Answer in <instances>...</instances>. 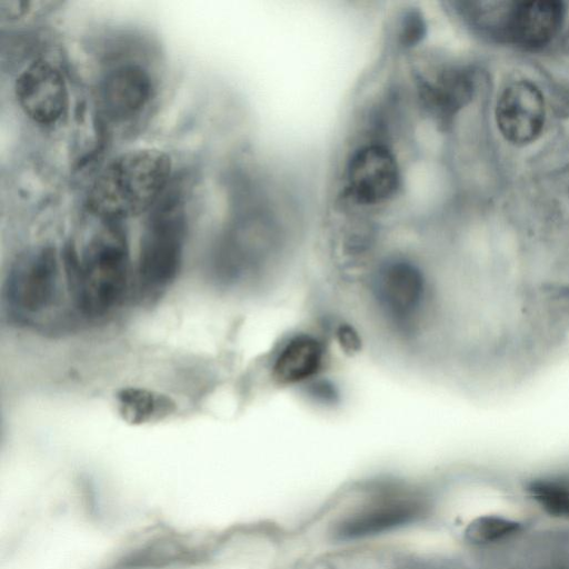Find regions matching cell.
Returning a JSON list of instances; mask_svg holds the SVG:
<instances>
[{"label": "cell", "instance_id": "cell-1", "mask_svg": "<svg viewBox=\"0 0 569 569\" xmlns=\"http://www.w3.org/2000/svg\"><path fill=\"white\" fill-rule=\"evenodd\" d=\"M67 287L79 311L101 317L121 303L130 283V253L120 222L102 221L101 227L78 251L63 256Z\"/></svg>", "mask_w": 569, "mask_h": 569}, {"label": "cell", "instance_id": "cell-10", "mask_svg": "<svg viewBox=\"0 0 569 569\" xmlns=\"http://www.w3.org/2000/svg\"><path fill=\"white\" fill-rule=\"evenodd\" d=\"M153 93L149 71L137 62L126 61L111 67L99 80L98 107L108 120L122 122L137 117Z\"/></svg>", "mask_w": 569, "mask_h": 569}, {"label": "cell", "instance_id": "cell-4", "mask_svg": "<svg viewBox=\"0 0 569 569\" xmlns=\"http://www.w3.org/2000/svg\"><path fill=\"white\" fill-rule=\"evenodd\" d=\"M186 231L182 201L168 188L151 209L140 239L137 277L143 295L159 296L174 281L182 262Z\"/></svg>", "mask_w": 569, "mask_h": 569}, {"label": "cell", "instance_id": "cell-5", "mask_svg": "<svg viewBox=\"0 0 569 569\" xmlns=\"http://www.w3.org/2000/svg\"><path fill=\"white\" fill-rule=\"evenodd\" d=\"M60 266L54 248L24 250L12 262L3 286V300L20 320L50 310L59 298Z\"/></svg>", "mask_w": 569, "mask_h": 569}, {"label": "cell", "instance_id": "cell-17", "mask_svg": "<svg viewBox=\"0 0 569 569\" xmlns=\"http://www.w3.org/2000/svg\"><path fill=\"white\" fill-rule=\"evenodd\" d=\"M61 4L60 1H21V0H1L0 18L4 22L20 21L22 19L38 18L46 16Z\"/></svg>", "mask_w": 569, "mask_h": 569}, {"label": "cell", "instance_id": "cell-16", "mask_svg": "<svg viewBox=\"0 0 569 569\" xmlns=\"http://www.w3.org/2000/svg\"><path fill=\"white\" fill-rule=\"evenodd\" d=\"M521 525L517 521L498 517L482 516L475 519L466 529V537L473 543H489L518 532Z\"/></svg>", "mask_w": 569, "mask_h": 569}, {"label": "cell", "instance_id": "cell-13", "mask_svg": "<svg viewBox=\"0 0 569 569\" xmlns=\"http://www.w3.org/2000/svg\"><path fill=\"white\" fill-rule=\"evenodd\" d=\"M116 401L122 420L132 426L159 422L177 410L170 397L144 388H123L118 391Z\"/></svg>", "mask_w": 569, "mask_h": 569}, {"label": "cell", "instance_id": "cell-12", "mask_svg": "<svg viewBox=\"0 0 569 569\" xmlns=\"http://www.w3.org/2000/svg\"><path fill=\"white\" fill-rule=\"evenodd\" d=\"M423 503L413 497L379 500L345 519L338 529L341 538H358L403 526L420 517Z\"/></svg>", "mask_w": 569, "mask_h": 569}, {"label": "cell", "instance_id": "cell-9", "mask_svg": "<svg viewBox=\"0 0 569 569\" xmlns=\"http://www.w3.org/2000/svg\"><path fill=\"white\" fill-rule=\"evenodd\" d=\"M351 197L366 206L390 199L400 184V170L391 150L380 143L359 147L351 154L346 170Z\"/></svg>", "mask_w": 569, "mask_h": 569}, {"label": "cell", "instance_id": "cell-6", "mask_svg": "<svg viewBox=\"0 0 569 569\" xmlns=\"http://www.w3.org/2000/svg\"><path fill=\"white\" fill-rule=\"evenodd\" d=\"M566 16L557 0L502 1L493 36L525 49L547 46L559 33Z\"/></svg>", "mask_w": 569, "mask_h": 569}, {"label": "cell", "instance_id": "cell-7", "mask_svg": "<svg viewBox=\"0 0 569 569\" xmlns=\"http://www.w3.org/2000/svg\"><path fill=\"white\" fill-rule=\"evenodd\" d=\"M17 102L23 113L40 126L56 124L68 109L64 78L49 60L36 59L17 77Z\"/></svg>", "mask_w": 569, "mask_h": 569}, {"label": "cell", "instance_id": "cell-3", "mask_svg": "<svg viewBox=\"0 0 569 569\" xmlns=\"http://www.w3.org/2000/svg\"><path fill=\"white\" fill-rule=\"evenodd\" d=\"M369 291L378 317L399 339L410 340L423 326H437L435 282L417 262L401 257L380 262L369 276Z\"/></svg>", "mask_w": 569, "mask_h": 569}, {"label": "cell", "instance_id": "cell-2", "mask_svg": "<svg viewBox=\"0 0 569 569\" xmlns=\"http://www.w3.org/2000/svg\"><path fill=\"white\" fill-rule=\"evenodd\" d=\"M170 156L157 148L124 151L98 173L87 196L89 210L101 221L121 222L153 208L169 188Z\"/></svg>", "mask_w": 569, "mask_h": 569}, {"label": "cell", "instance_id": "cell-11", "mask_svg": "<svg viewBox=\"0 0 569 569\" xmlns=\"http://www.w3.org/2000/svg\"><path fill=\"white\" fill-rule=\"evenodd\" d=\"M326 359V345L319 336L306 331L292 333L273 352L270 376L282 387L306 386L319 377Z\"/></svg>", "mask_w": 569, "mask_h": 569}, {"label": "cell", "instance_id": "cell-8", "mask_svg": "<svg viewBox=\"0 0 569 569\" xmlns=\"http://www.w3.org/2000/svg\"><path fill=\"white\" fill-rule=\"evenodd\" d=\"M495 118L499 132L513 146L536 141L546 123V101L532 81L519 79L508 83L499 93Z\"/></svg>", "mask_w": 569, "mask_h": 569}, {"label": "cell", "instance_id": "cell-19", "mask_svg": "<svg viewBox=\"0 0 569 569\" xmlns=\"http://www.w3.org/2000/svg\"><path fill=\"white\" fill-rule=\"evenodd\" d=\"M339 342L348 351H355L360 347L357 332L348 325H341L337 331Z\"/></svg>", "mask_w": 569, "mask_h": 569}, {"label": "cell", "instance_id": "cell-15", "mask_svg": "<svg viewBox=\"0 0 569 569\" xmlns=\"http://www.w3.org/2000/svg\"><path fill=\"white\" fill-rule=\"evenodd\" d=\"M532 499L550 516L569 519V479L549 476L532 479L527 487Z\"/></svg>", "mask_w": 569, "mask_h": 569}, {"label": "cell", "instance_id": "cell-14", "mask_svg": "<svg viewBox=\"0 0 569 569\" xmlns=\"http://www.w3.org/2000/svg\"><path fill=\"white\" fill-rule=\"evenodd\" d=\"M422 88L427 103L442 114H452L472 97L475 83L465 70L443 72L435 82H425Z\"/></svg>", "mask_w": 569, "mask_h": 569}, {"label": "cell", "instance_id": "cell-18", "mask_svg": "<svg viewBox=\"0 0 569 569\" xmlns=\"http://www.w3.org/2000/svg\"><path fill=\"white\" fill-rule=\"evenodd\" d=\"M399 38L403 46L417 43L426 31L425 20L417 10H407L400 17Z\"/></svg>", "mask_w": 569, "mask_h": 569}]
</instances>
